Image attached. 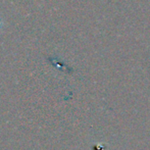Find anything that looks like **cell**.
Wrapping results in <instances>:
<instances>
[{"instance_id":"1","label":"cell","mask_w":150,"mask_h":150,"mask_svg":"<svg viewBox=\"0 0 150 150\" xmlns=\"http://www.w3.org/2000/svg\"><path fill=\"white\" fill-rule=\"evenodd\" d=\"M0 27H1V22H0Z\"/></svg>"}]
</instances>
